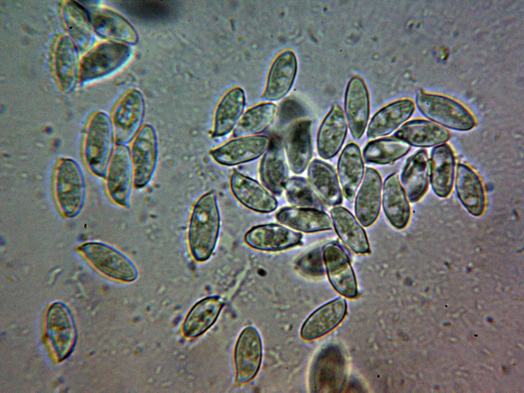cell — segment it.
Listing matches in <instances>:
<instances>
[{"label": "cell", "instance_id": "7c38bea8", "mask_svg": "<svg viewBox=\"0 0 524 393\" xmlns=\"http://www.w3.org/2000/svg\"><path fill=\"white\" fill-rule=\"evenodd\" d=\"M270 143L265 136L237 137L212 150L210 154L217 163L233 166L254 160L267 151Z\"/></svg>", "mask_w": 524, "mask_h": 393}, {"label": "cell", "instance_id": "f546056e", "mask_svg": "<svg viewBox=\"0 0 524 393\" xmlns=\"http://www.w3.org/2000/svg\"><path fill=\"white\" fill-rule=\"evenodd\" d=\"M335 230L341 240L358 254L370 252V246L365 231L353 214L341 206L331 210Z\"/></svg>", "mask_w": 524, "mask_h": 393}, {"label": "cell", "instance_id": "9a60e30c", "mask_svg": "<svg viewBox=\"0 0 524 393\" xmlns=\"http://www.w3.org/2000/svg\"><path fill=\"white\" fill-rule=\"evenodd\" d=\"M284 146L292 171L302 173L312 156L311 121L301 120L292 124L287 132Z\"/></svg>", "mask_w": 524, "mask_h": 393}, {"label": "cell", "instance_id": "f35d334b", "mask_svg": "<svg viewBox=\"0 0 524 393\" xmlns=\"http://www.w3.org/2000/svg\"><path fill=\"white\" fill-rule=\"evenodd\" d=\"M411 146L396 137L384 138L370 141L364 147L365 161L375 164H390L406 155Z\"/></svg>", "mask_w": 524, "mask_h": 393}, {"label": "cell", "instance_id": "60d3db41", "mask_svg": "<svg viewBox=\"0 0 524 393\" xmlns=\"http://www.w3.org/2000/svg\"><path fill=\"white\" fill-rule=\"evenodd\" d=\"M288 202L301 208L316 209L323 211L324 203L305 179L294 177L289 179L285 186Z\"/></svg>", "mask_w": 524, "mask_h": 393}, {"label": "cell", "instance_id": "277c9868", "mask_svg": "<svg viewBox=\"0 0 524 393\" xmlns=\"http://www.w3.org/2000/svg\"><path fill=\"white\" fill-rule=\"evenodd\" d=\"M54 190L59 208L68 217L76 215L84 203L85 182L83 171L74 159H60L55 167Z\"/></svg>", "mask_w": 524, "mask_h": 393}, {"label": "cell", "instance_id": "cb8c5ba5", "mask_svg": "<svg viewBox=\"0 0 524 393\" xmlns=\"http://www.w3.org/2000/svg\"><path fill=\"white\" fill-rule=\"evenodd\" d=\"M346 313V303L338 298L315 311L305 321L300 336L304 340H312L325 335L342 321Z\"/></svg>", "mask_w": 524, "mask_h": 393}, {"label": "cell", "instance_id": "e575fe53", "mask_svg": "<svg viewBox=\"0 0 524 393\" xmlns=\"http://www.w3.org/2000/svg\"><path fill=\"white\" fill-rule=\"evenodd\" d=\"M223 305V301L218 296L208 297L196 303L184 322V335L193 338L205 333L216 321Z\"/></svg>", "mask_w": 524, "mask_h": 393}, {"label": "cell", "instance_id": "83f0119b", "mask_svg": "<svg viewBox=\"0 0 524 393\" xmlns=\"http://www.w3.org/2000/svg\"><path fill=\"white\" fill-rule=\"evenodd\" d=\"M90 21L98 35L125 44L133 45L138 35L132 25L123 16L109 9H100L92 14Z\"/></svg>", "mask_w": 524, "mask_h": 393}, {"label": "cell", "instance_id": "44dd1931", "mask_svg": "<svg viewBox=\"0 0 524 393\" xmlns=\"http://www.w3.org/2000/svg\"><path fill=\"white\" fill-rule=\"evenodd\" d=\"M454 180L456 194L462 204L472 215H482L485 210L486 199L479 176L468 165L458 163Z\"/></svg>", "mask_w": 524, "mask_h": 393}, {"label": "cell", "instance_id": "4fadbf2b", "mask_svg": "<svg viewBox=\"0 0 524 393\" xmlns=\"http://www.w3.org/2000/svg\"><path fill=\"white\" fill-rule=\"evenodd\" d=\"M47 334L59 361L70 354L75 343L76 330L72 315L64 304L56 302L48 311Z\"/></svg>", "mask_w": 524, "mask_h": 393}, {"label": "cell", "instance_id": "3957f363", "mask_svg": "<svg viewBox=\"0 0 524 393\" xmlns=\"http://www.w3.org/2000/svg\"><path fill=\"white\" fill-rule=\"evenodd\" d=\"M416 103L425 117L447 129L465 132L476 125L475 118L470 110L448 96L419 90Z\"/></svg>", "mask_w": 524, "mask_h": 393}, {"label": "cell", "instance_id": "7a4b0ae2", "mask_svg": "<svg viewBox=\"0 0 524 393\" xmlns=\"http://www.w3.org/2000/svg\"><path fill=\"white\" fill-rule=\"evenodd\" d=\"M115 143L111 118L103 112L94 114L86 127L82 152L87 168L94 176L105 179Z\"/></svg>", "mask_w": 524, "mask_h": 393}, {"label": "cell", "instance_id": "603a6c76", "mask_svg": "<svg viewBox=\"0 0 524 393\" xmlns=\"http://www.w3.org/2000/svg\"><path fill=\"white\" fill-rule=\"evenodd\" d=\"M259 175L264 185L272 193L279 195L285 189L289 176L288 166L279 139L270 140L260 162Z\"/></svg>", "mask_w": 524, "mask_h": 393}, {"label": "cell", "instance_id": "484cf974", "mask_svg": "<svg viewBox=\"0 0 524 393\" xmlns=\"http://www.w3.org/2000/svg\"><path fill=\"white\" fill-rule=\"evenodd\" d=\"M400 180L410 202H416L422 198L429 181V157L426 149L418 150L407 159Z\"/></svg>", "mask_w": 524, "mask_h": 393}, {"label": "cell", "instance_id": "e0dca14e", "mask_svg": "<svg viewBox=\"0 0 524 393\" xmlns=\"http://www.w3.org/2000/svg\"><path fill=\"white\" fill-rule=\"evenodd\" d=\"M347 129L342 107L338 104H334L322 121L317 134V150L322 158L329 159L337 155L344 142Z\"/></svg>", "mask_w": 524, "mask_h": 393}, {"label": "cell", "instance_id": "6da1fadb", "mask_svg": "<svg viewBox=\"0 0 524 393\" xmlns=\"http://www.w3.org/2000/svg\"><path fill=\"white\" fill-rule=\"evenodd\" d=\"M220 215L213 191L202 195L195 203L190 218L188 242L192 257L198 262L209 258L216 244Z\"/></svg>", "mask_w": 524, "mask_h": 393}, {"label": "cell", "instance_id": "8d00e7d4", "mask_svg": "<svg viewBox=\"0 0 524 393\" xmlns=\"http://www.w3.org/2000/svg\"><path fill=\"white\" fill-rule=\"evenodd\" d=\"M120 9L128 15L141 20L159 21L172 17L176 11L174 2L164 1H124L117 2Z\"/></svg>", "mask_w": 524, "mask_h": 393}, {"label": "cell", "instance_id": "4dcf8cb0", "mask_svg": "<svg viewBox=\"0 0 524 393\" xmlns=\"http://www.w3.org/2000/svg\"><path fill=\"white\" fill-rule=\"evenodd\" d=\"M338 173L343 194L352 202L364 175L361 151L353 143L347 144L338 160Z\"/></svg>", "mask_w": 524, "mask_h": 393}, {"label": "cell", "instance_id": "52a82bcc", "mask_svg": "<svg viewBox=\"0 0 524 393\" xmlns=\"http://www.w3.org/2000/svg\"><path fill=\"white\" fill-rule=\"evenodd\" d=\"M130 154L136 188L146 187L156 171L158 158L156 131L149 124L143 125L134 139Z\"/></svg>", "mask_w": 524, "mask_h": 393}, {"label": "cell", "instance_id": "d6a6232c", "mask_svg": "<svg viewBox=\"0 0 524 393\" xmlns=\"http://www.w3.org/2000/svg\"><path fill=\"white\" fill-rule=\"evenodd\" d=\"M309 182L322 201L330 206L340 204L342 192L335 170L328 163L315 159L308 169Z\"/></svg>", "mask_w": 524, "mask_h": 393}, {"label": "cell", "instance_id": "ffe728a7", "mask_svg": "<svg viewBox=\"0 0 524 393\" xmlns=\"http://www.w3.org/2000/svg\"><path fill=\"white\" fill-rule=\"evenodd\" d=\"M297 70V62L293 52L286 50L273 61L268 75L263 98L275 101L288 94L294 83Z\"/></svg>", "mask_w": 524, "mask_h": 393}, {"label": "cell", "instance_id": "ac0fdd59", "mask_svg": "<svg viewBox=\"0 0 524 393\" xmlns=\"http://www.w3.org/2000/svg\"><path fill=\"white\" fill-rule=\"evenodd\" d=\"M233 194L244 206L256 212L268 213L277 207L276 200L255 180L237 171L230 177Z\"/></svg>", "mask_w": 524, "mask_h": 393}, {"label": "cell", "instance_id": "8fae6325", "mask_svg": "<svg viewBox=\"0 0 524 393\" xmlns=\"http://www.w3.org/2000/svg\"><path fill=\"white\" fill-rule=\"evenodd\" d=\"M324 264L329 281L335 290L348 298L358 294L357 283L349 257L338 244L329 243L322 250Z\"/></svg>", "mask_w": 524, "mask_h": 393}, {"label": "cell", "instance_id": "ab89813d", "mask_svg": "<svg viewBox=\"0 0 524 393\" xmlns=\"http://www.w3.org/2000/svg\"><path fill=\"white\" fill-rule=\"evenodd\" d=\"M57 75L64 90H71L76 81L78 67L77 48L67 36L60 38L55 54Z\"/></svg>", "mask_w": 524, "mask_h": 393}, {"label": "cell", "instance_id": "2e32d148", "mask_svg": "<svg viewBox=\"0 0 524 393\" xmlns=\"http://www.w3.org/2000/svg\"><path fill=\"white\" fill-rule=\"evenodd\" d=\"M456 166L455 154L450 145L444 143L433 147L429 158V181L439 197L446 198L450 193Z\"/></svg>", "mask_w": 524, "mask_h": 393}, {"label": "cell", "instance_id": "30bf717a", "mask_svg": "<svg viewBox=\"0 0 524 393\" xmlns=\"http://www.w3.org/2000/svg\"><path fill=\"white\" fill-rule=\"evenodd\" d=\"M262 358V343L259 333L251 326L240 334L234 349L235 382L243 385L251 381L259 369Z\"/></svg>", "mask_w": 524, "mask_h": 393}, {"label": "cell", "instance_id": "8992f818", "mask_svg": "<svg viewBox=\"0 0 524 393\" xmlns=\"http://www.w3.org/2000/svg\"><path fill=\"white\" fill-rule=\"evenodd\" d=\"M82 254L99 271L115 280L132 282L138 277L134 262L116 248L100 242H88L79 248Z\"/></svg>", "mask_w": 524, "mask_h": 393}, {"label": "cell", "instance_id": "1f68e13d", "mask_svg": "<svg viewBox=\"0 0 524 393\" xmlns=\"http://www.w3.org/2000/svg\"><path fill=\"white\" fill-rule=\"evenodd\" d=\"M243 90L235 87L223 97L215 111L212 136L221 137L229 134L236 126L245 106Z\"/></svg>", "mask_w": 524, "mask_h": 393}, {"label": "cell", "instance_id": "d4e9b609", "mask_svg": "<svg viewBox=\"0 0 524 393\" xmlns=\"http://www.w3.org/2000/svg\"><path fill=\"white\" fill-rule=\"evenodd\" d=\"M394 135L410 146L427 148L446 143L451 133L430 120L418 119L404 123Z\"/></svg>", "mask_w": 524, "mask_h": 393}, {"label": "cell", "instance_id": "ba28073f", "mask_svg": "<svg viewBox=\"0 0 524 393\" xmlns=\"http://www.w3.org/2000/svg\"><path fill=\"white\" fill-rule=\"evenodd\" d=\"M144 114L145 101L141 93L133 89L125 93L111 117L117 145H126L135 137L142 126Z\"/></svg>", "mask_w": 524, "mask_h": 393}, {"label": "cell", "instance_id": "9c48e42d", "mask_svg": "<svg viewBox=\"0 0 524 393\" xmlns=\"http://www.w3.org/2000/svg\"><path fill=\"white\" fill-rule=\"evenodd\" d=\"M105 179L112 200L118 205L128 207L134 184V172L130 149L126 145H117L115 148Z\"/></svg>", "mask_w": 524, "mask_h": 393}, {"label": "cell", "instance_id": "74e56055", "mask_svg": "<svg viewBox=\"0 0 524 393\" xmlns=\"http://www.w3.org/2000/svg\"><path fill=\"white\" fill-rule=\"evenodd\" d=\"M277 113L276 105L262 103L248 110L240 118L233 133L235 138L257 135L272 123Z\"/></svg>", "mask_w": 524, "mask_h": 393}, {"label": "cell", "instance_id": "836d02e7", "mask_svg": "<svg viewBox=\"0 0 524 393\" xmlns=\"http://www.w3.org/2000/svg\"><path fill=\"white\" fill-rule=\"evenodd\" d=\"M281 223L294 229L307 233L331 229L332 222L323 211L301 207H286L276 214Z\"/></svg>", "mask_w": 524, "mask_h": 393}, {"label": "cell", "instance_id": "f1b7e54d", "mask_svg": "<svg viewBox=\"0 0 524 393\" xmlns=\"http://www.w3.org/2000/svg\"><path fill=\"white\" fill-rule=\"evenodd\" d=\"M382 196L383 208L388 220L395 228H404L408 222L410 209L397 173L390 174L384 181Z\"/></svg>", "mask_w": 524, "mask_h": 393}, {"label": "cell", "instance_id": "d6986e66", "mask_svg": "<svg viewBox=\"0 0 524 393\" xmlns=\"http://www.w3.org/2000/svg\"><path fill=\"white\" fill-rule=\"evenodd\" d=\"M302 234L276 224L255 226L245 235V242L251 247L263 251H278L297 245Z\"/></svg>", "mask_w": 524, "mask_h": 393}, {"label": "cell", "instance_id": "4316f807", "mask_svg": "<svg viewBox=\"0 0 524 393\" xmlns=\"http://www.w3.org/2000/svg\"><path fill=\"white\" fill-rule=\"evenodd\" d=\"M414 109V102L409 99L399 100L382 107L372 118L367 137L373 139L390 134L411 117Z\"/></svg>", "mask_w": 524, "mask_h": 393}, {"label": "cell", "instance_id": "d590c367", "mask_svg": "<svg viewBox=\"0 0 524 393\" xmlns=\"http://www.w3.org/2000/svg\"><path fill=\"white\" fill-rule=\"evenodd\" d=\"M63 17L75 46L80 51L85 50L92 37L91 21L86 11L77 2L68 1L63 9Z\"/></svg>", "mask_w": 524, "mask_h": 393}, {"label": "cell", "instance_id": "b9f144b4", "mask_svg": "<svg viewBox=\"0 0 524 393\" xmlns=\"http://www.w3.org/2000/svg\"><path fill=\"white\" fill-rule=\"evenodd\" d=\"M322 252L317 248L301 257L297 262L296 266L302 273L311 276H320L324 274Z\"/></svg>", "mask_w": 524, "mask_h": 393}, {"label": "cell", "instance_id": "7402d4cb", "mask_svg": "<svg viewBox=\"0 0 524 393\" xmlns=\"http://www.w3.org/2000/svg\"><path fill=\"white\" fill-rule=\"evenodd\" d=\"M381 189L382 180L379 173L373 168H367L355 203L356 216L364 227L373 224L379 215Z\"/></svg>", "mask_w": 524, "mask_h": 393}, {"label": "cell", "instance_id": "5b68a950", "mask_svg": "<svg viewBox=\"0 0 524 393\" xmlns=\"http://www.w3.org/2000/svg\"><path fill=\"white\" fill-rule=\"evenodd\" d=\"M132 49L128 45L113 41L101 43L82 58L79 68L81 82L107 75L122 66L129 58Z\"/></svg>", "mask_w": 524, "mask_h": 393}, {"label": "cell", "instance_id": "5bb4252c", "mask_svg": "<svg viewBox=\"0 0 524 393\" xmlns=\"http://www.w3.org/2000/svg\"><path fill=\"white\" fill-rule=\"evenodd\" d=\"M344 108L351 134L355 139L358 140L365 132L370 112L368 89L359 76L352 77L347 83Z\"/></svg>", "mask_w": 524, "mask_h": 393}]
</instances>
